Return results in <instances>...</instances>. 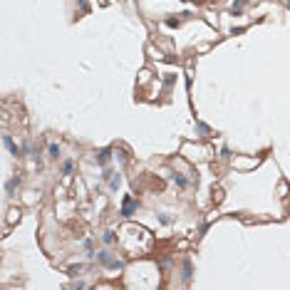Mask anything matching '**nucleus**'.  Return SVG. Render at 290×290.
Returning <instances> with one entry per match:
<instances>
[{"label": "nucleus", "mask_w": 290, "mask_h": 290, "mask_svg": "<svg viewBox=\"0 0 290 290\" xmlns=\"http://www.w3.org/2000/svg\"><path fill=\"white\" fill-rule=\"evenodd\" d=\"M134 208V201L131 198H127V203H124V216H129V211Z\"/></svg>", "instance_id": "f257e3e1"}, {"label": "nucleus", "mask_w": 290, "mask_h": 290, "mask_svg": "<svg viewBox=\"0 0 290 290\" xmlns=\"http://www.w3.org/2000/svg\"><path fill=\"white\" fill-rule=\"evenodd\" d=\"M60 154V146L57 144H50V156H57Z\"/></svg>", "instance_id": "f03ea898"}]
</instances>
